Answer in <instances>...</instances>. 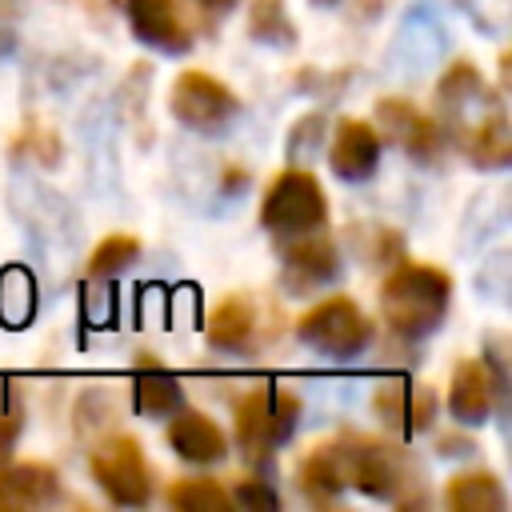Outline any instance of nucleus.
Listing matches in <instances>:
<instances>
[{
	"instance_id": "9",
	"label": "nucleus",
	"mask_w": 512,
	"mask_h": 512,
	"mask_svg": "<svg viewBox=\"0 0 512 512\" xmlns=\"http://www.w3.org/2000/svg\"><path fill=\"white\" fill-rule=\"evenodd\" d=\"M340 268H344V256H340V244L328 236V228L280 240V288L288 296H312L336 284Z\"/></svg>"
},
{
	"instance_id": "11",
	"label": "nucleus",
	"mask_w": 512,
	"mask_h": 512,
	"mask_svg": "<svg viewBox=\"0 0 512 512\" xmlns=\"http://www.w3.org/2000/svg\"><path fill=\"white\" fill-rule=\"evenodd\" d=\"M372 124H376L384 144H396L416 164H436L444 156L448 140H444L436 116H428L424 108H416L404 96H380L372 108Z\"/></svg>"
},
{
	"instance_id": "29",
	"label": "nucleus",
	"mask_w": 512,
	"mask_h": 512,
	"mask_svg": "<svg viewBox=\"0 0 512 512\" xmlns=\"http://www.w3.org/2000/svg\"><path fill=\"white\" fill-rule=\"evenodd\" d=\"M228 492H232V508H256V512H276L280 508V492L264 476H244Z\"/></svg>"
},
{
	"instance_id": "3",
	"label": "nucleus",
	"mask_w": 512,
	"mask_h": 512,
	"mask_svg": "<svg viewBox=\"0 0 512 512\" xmlns=\"http://www.w3.org/2000/svg\"><path fill=\"white\" fill-rule=\"evenodd\" d=\"M340 464H344V484L356 488L368 500L392 504V508H424V476L420 464L408 456L404 444L368 436V432H340L336 436Z\"/></svg>"
},
{
	"instance_id": "19",
	"label": "nucleus",
	"mask_w": 512,
	"mask_h": 512,
	"mask_svg": "<svg viewBox=\"0 0 512 512\" xmlns=\"http://www.w3.org/2000/svg\"><path fill=\"white\" fill-rule=\"evenodd\" d=\"M296 488H300V496H304L308 504H316V508H328V504H336V500L348 492L336 436L312 444V448L296 460Z\"/></svg>"
},
{
	"instance_id": "2",
	"label": "nucleus",
	"mask_w": 512,
	"mask_h": 512,
	"mask_svg": "<svg viewBox=\"0 0 512 512\" xmlns=\"http://www.w3.org/2000/svg\"><path fill=\"white\" fill-rule=\"evenodd\" d=\"M380 320L392 340H428L452 308V276L428 260H396L380 284Z\"/></svg>"
},
{
	"instance_id": "27",
	"label": "nucleus",
	"mask_w": 512,
	"mask_h": 512,
	"mask_svg": "<svg viewBox=\"0 0 512 512\" xmlns=\"http://www.w3.org/2000/svg\"><path fill=\"white\" fill-rule=\"evenodd\" d=\"M60 152H64V144H60L56 128H44V124H28V128H20V136L12 140V156H16V160H36V164H44V168L60 164Z\"/></svg>"
},
{
	"instance_id": "20",
	"label": "nucleus",
	"mask_w": 512,
	"mask_h": 512,
	"mask_svg": "<svg viewBox=\"0 0 512 512\" xmlns=\"http://www.w3.org/2000/svg\"><path fill=\"white\" fill-rule=\"evenodd\" d=\"M444 508L448 512H504L508 508V492L500 484L496 472L488 468H472V472H456L444 484Z\"/></svg>"
},
{
	"instance_id": "14",
	"label": "nucleus",
	"mask_w": 512,
	"mask_h": 512,
	"mask_svg": "<svg viewBox=\"0 0 512 512\" xmlns=\"http://www.w3.org/2000/svg\"><path fill=\"white\" fill-rule=\"evenodd\" d=\"M496 404H504V388L496 384L492 368L480 356L456 360L452 380H448V416L460 428H480L492 420Z\"/></svg>"
},
{
	"instance_id": "5",
	"label": "nucleus",
	"mask_w": 512,
	"mask_h": 512,
	"mask_svg": "<svg viewBox=\"0 0 512 512\" xmlns=\"http://www.w3.org/2000/svg\"><path fill=\"white\" fill-rule=\"evenodd\" d=\"M260 228L276 240L328 228V196H324V184L316 180V172H308L304 164L280 168L264 188Z\"/></svg>"
},
{
	"instance_id": "26",
	"label": "nucleus",
	"mask_w": 512,
	"mask_h": 512,
	"mask_svg": "<svg viewBox=\"0 0 512 512\" xmlns=\"http://www.w3.org/2000/svg\"><path fill=\"white\" fill-rule=\"evenodd\" d=\"M324 136H328V116H324V112H304V116L288 128V136H284V156H288V164H308L312 156H320Z\"/></svg>"
},
{
	"instance_id": "10",
	"label": "nucleus",
	"mask_w": 512,
	"mask_h": 512,
	"mask_svg": "<svg viewBox=\"0 0 512 512\" xmlns=\"http://www.w3.org/2000/svg\"><path fill=\"white\" fill-rule=\"evenodd\" d=\"M268 308L248 296V292H228L224 300L212 304L208 320H204V340L212 352L224 356H252L264 340L276 336V328L268 324Z\"/></svg>"
},
{
	"instance_id": "17",
	"label": "nucleus",
	"mask_w": 512,
	"mask_h": 512,
	"mask_svg": "<svg viewBox=\"0 0 512 512\" xmlns=\"http://www.w3.org/2000/svg\"><path fill=\"white\" fill-rule=\"evenodd\" d=\"M60 500V472L44 460H4L0 464V512L48 508Z\"/></svg>"
},
{
	"instance_id": "7",
	"label": "nucleus",
	"mask_w": 512,
	"mask_h": 512,
	"mask_svg": "<svg viewBox=\"0 0 512 512\" xmlns=\"http://www.w3.org/2000/svg\"><path fill=\"white\" fill-rule=\"evenodd\" d=\"M292 332L304 348H312L324 360H356L360 352H368V344L376 336L368 312L352 296H340V292L304 308L296 316Z\"/></svg>"
},
{
	"instance_id": "16",
	"label": "nucleus",
	"mask_w": 512,
	"mask_h": 512,
	"mask_svg": "<svg viewBox=\"0 0 512 512\" xmlns=\"http://www.w3.org/2000/svg\"><path fill=\"white\" fill-rule=\"evenodd\" d=\"M380 156H384V140H380L372 120H360V116L336 120L332 144H328V168H332L336 180L364 184L368 176H376Z\"/></svg>"
},
{
	"instance_id": "13",
	"label": "nucleus",
	"mask_w": 512,
	"mask_h": 512,
	"mask_svg": "<svg viewBox=\"0 0 512 512\" xmlns=\"http://www.w3.org/2000/svg\"><path fill=\"white\" fill-rule=\"evenodd\" d=\"M128 28L140 44L164 56H184L196 44V28L184 20L180 0H120Z\"/></svg>"
},
{
	"instance_id": "4",
	"label": "nucleus",
	"mask_w": 512,
	"mask_h": 512,
	"mask_svg": "<svg viewBox=\"0 0 512 512\" xmlns=\"http://www.w3.org/2000/svg\"><path fill=\"white\" fill-rule=\"evenodd\" d=\"M300 416H304V404L288 384L264 380L240 392L232 404V440L244 464L264 472L276 460V452L296 436Z\"/></svg>"
},
{
	"instance_id": "21",
	"label": "nucleus",
	"mask_w": 512,
	"mask_h": 512,
	"mask_svg": "<svg viewBox=\"0 0 512 512\" xmlns=\"http://www.w3.org/2000/svg\"><path fill=\"white\" fill-rule=\"evenodd\" d=\"M164 500L176 512H228L232 508V492L216 476H180L168 484Z\"/></svg>"
},
{
	"instance_id": "22",
	"label": "nucleus",
	"mask_w": 512,
	"mask_h": 512,
	"mask_svg": "<svg viewBox=\"0 0 512 512\" xmlns=\"http://www.w3.org/2000/svg\"><path fill=\"white\" fill-rule=\"evenodd\" d=\"M248 36L268 48H296V20L284 0H248Z\"/></svg>"
},
{
	"instance_id": "8",
	"label": "nucleus",
	"mask_w": 512,
	"mask_h": 512,
	"mask_svg": "<svg viewBox=\"0 0 512 512\" xmlns=\"http://www.w3.org/2000/svg\"><path fill=\"white\" fill-rule=\"evenodd\" d=\"M168 112L188 132L212 136V132H224L240 116V96L220 76H212L204 68H184L168 84Z\"/></svg>"
},
{
	"instance_id": "32",
	"label": "nucleus",
	"mask_w": 512,
	"mask_h": 512,
	"mask_svg": "<svg viewBox=\"0 0 512 512\" xmlns=\"http://www.w3.org/2000/svg\"><path fill=\"white\" fill-rule=\"evenodd\" d=\"M248 184H252V172L244 164H224L220 168V192L224 196H240V192H248Z\"/></svg>"
},
{
	"instance_id": "15",
	"label": "nucleus",
	"mask_w": 512,
	"mask_h": 512,
	"mask_svg": "<svg viewBox=\"0 0 512 512\" xmlns=\"http://www.w3.org/2000/svg\"><path fill=\"white\" fill-rule=\"evenodd\" d=\"M164 440H168L172 456L184 460V464H192V468H212V464H220V460L228 456V448H232V440L224 436V428H220L208 412H200V408H192V404H180V408L164 420Z\"/></svg>"
},
{
	"instance_id": "33",
	"label": "nucleus",
	"mask_w": 512,
	"mask_h": 512,
	"mask_svg": "<svg viewBox=\"0 0 512 512\" xmlns=\"http://www.w3.org/2000/svg\"><path fill=\"white\" fill-rule=\"evenodd\" d=\"M64 4L80 8V12L92 16V20H112V16L120 12V0H64Z\"/></svg>"
},
{
	"instance_id": "30",
	"label": "nucleus",
	"mask_w": 512,
	"mask_h": 512,
	"mask_svg": "<svg viewBox=\"0 0 512 512\" xmlns=\"http://www.w3.org/2000/svg\"><path fill=\"white\" fill-rule=\"evenodd\" d=\"M344 80H348V72H312V68H300V72L292 76V84H296L300 92L328 96V100H336V96H340Z\"/></svg>"
},
{
	"instance_id": "34",
	"label": "nucleus",
	"mask_w": 512,
	"mask_h": 512,
	"mask_svg": "<svg viewBox=\"0 0 512 512\" xmlns=\"http://www.w3.org/2000/svg\"><path fill=\"white\" fill-rule=\"evenodd\" d=\"M476 444H472V436H456V432H444V436H436V452L440 456H468Z\"/></svg>"
},
{
	"instance_id": "25",
	"label": "nucleus",
	"mask_w": 512,
	"mask_h": 512,
	"mask_svg": "<svg viewBox=\"0 0 512 512\" xmlns=\"http://www.w3.org/2000/svg\"><path fill=\"white\" fill-rule=\"evenodd\" d=\"M32 312H36V284H32V276L24 268H8L0 276V316H4V324L20 328V324H28Z\"/></svg>"
},
{
	"instance_id": "18",
	"label": "nucleus",
	"mask_w": 512,
	"mask_h": 512,
	"mask_svg": "<svg viewBox=\"0 0 512 512\" xmlns=\"http://www.w3.org/2000/svg\"><path fill=\"white\" fill-rule=\"evenodd\" d=\"M180 404H184L180 376L152 352H140L132 360V412L144 420H168Z\"/></svg>"
},
{
	"instance_id": "28",
	"label": "nucleus",
	"mask_w": 512,
	"mask_h": 512,
	"mask_svg": "<svg viewBox=\"0 0 512 512\" xmlns=\"http://www.w3.org/2000/svg\"><path fill=\"white\" fill-rule=\"evenodd\" d=\"M24 432V396L12 380H0V464L12 460Z\"/></svg>"
},
{
	"instance_id": "12",
	"label": "nucleus",
	"mask_w": 512,
	"mask_h": 512,
	"mask_svg": "<svg viewBox=\"0 0 512 512\" xmlns=\"http://www.w3.org/2000/svg\"><path fill=\"white\" fill-rule=\"evenodd\" d=\"M372 412L396 440H416L436 424V392L408 376H388L372 392Z\"/></svg>"
},
{
	"instance_id": "35",
	"label": "nucleus",
	"mask_w": 512,
	"mask_h": 512,
	"mask_svg": "<svg viewBox=\"0 0 512 512\" xmlns=\"http://www.w3.org/2000/svg\"><path fill=\"white\" fill-rule=\"evenodd\" d=\"M308 4H316V8H332V4H340V0H308Z\"/></svg>"
},
{
	"instance_id": "6",
	"label": "nucleus",
	"mask_w": 512,
	"mask_h": 512,
	"mask_svg": "<svg viewBox=\"0 0 512 512\" xmlns=\"http://www.w3.org/2000/svg\"><path fill=\"white\" fill-rule=\"evenodd\" d=\"M88 476L116 508H148L156 496V476L144 444L132 432H108L88 452Z\"/></svg>"
},
{
	"instance_id": "24",
	"label": "nucleus",
	"mask_w": 512,
	"mask_h": 512,
	"mask_svg": "<svg viewBox=\"0 0 512 512\" xmlns=\"http://www.w3.org/2000/svg\"><path fill=\"white\" fill-rule=\"evenodd\" d=\"M352 248L368 268H392L396 260H404V236L388 224H360L352 232Z\"/></svg>"
},
{
	"instance_id": "31",
	"label": "nucleus",
	"mask_w": 512,
	"mask_h": 512,
	"mask_svg": "<svg viewBox=\"0 0 512 512\" xmlns=\"http://www.w3.org/2000/svg\"><path fill=\"white\" fill-rule=\"evenodd\" d=\"M184 4L192 8L196 24H200L204 32H212L220 20H228V16L236 12V4H240V0H184ZM196 24H192V28H196Z\"/></svg>"
},
{
	"instance_id": "1",
	"label": "nucleus",
	"mask_w": 512,
	"mask_h": 512,
	"mask_svg": "<svg viewBox=\"0 0 512 512\" xmlns=\"http://www.w3.org/2000/svg\"><path fill=\"white\" fill-rule=\"evenodd\" d=\"M436 124L472 168H504L512 160V120L500 88L472 60H452L436 80Z\"/></svg>"
},
{
	"instance_id": "23",
	"label": "nucleus",
	"mask_w": 512,
	"mask_h": 512,
	"mask_svg": "<svg viewBox=\"0 0 512 512\" xmlns=\"http://www.w3.org/2000/svg\"><path fill=\"white\" fill-rule=\"evenodd\" d=\"M140 252H144V244L136 240V236H128V232H112V236H104L92 252H88V280H112V276H120L124 268H132L136 260H140Z\"/></svg>"
}]
</instances>
